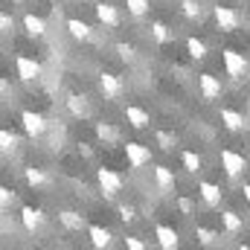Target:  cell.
<instances>
[{"mask_svg":"<svg viewBox=\"0 0 250 250\" xmlns=\"http://www.w3.org/2000/svg\"><path fill=\"white\" fill-rule=\"evenodd\" d=\"M12 3H26V0H12Z\"/></svg>","mask_w":250,"mask_h":250,"instance_id":"ab89813d","label":"cell"},{"mask_svg":"<svg viewBox=\"0 0 250 250\" xmlns=\"http://www.w3.org/2000/svg\"><path fill=\"white\" fill-rule=\"evenodd\" d=\"M15 70H18V76H21L23 82H35V79L41 76V64L35 62L32 56H18V59H15Z\"/></svg>","mask_w":250,"mask_h":250,"instance_id":"8fae6325","label":"cell"},{"mask_svg":"<svg viewBox=\"0 0 250 250\" xmlns=\"http://www.w3.org/2000/svg\"><path fill=\"white\" fill-rule=\"evenodd\" d=\"M181 12H184L187 21H201V18H204V6H201V0H181Z\"/></svg>","mask_w":250,"mask_h":250,"instance_id":"4316f807","label":"cell"},{"mask_svg":"<svg viewBox=\"0 0 250 250\" xmlns=\"http://www.w3.org/2000/svg\"><path fill=\"white\" fill-rule=\"evenodd\" d=\"M221 62H224V70H227V76H233V79H242L245 73L250 70V62L242 56V53H236V50H221Z\"/></svg>","mask_w":250,"mask_h":250,"instance_id":"3957f363","label":"cell"},{"mask_svg":"<svg viewBox=\"0 0 250 250\" xmlns=\"http://www.w3.org/2000/svg\"><path fill=\"white\" fill-rule=\"evenodd\" d=\"M93 12H96V21L102 23V26H108V29H117L120 23H123V18H120V9L114 6V3H96L93 6Z\"/></svg>","mask_w":250,"mask_h":250,"instance_id":"ba28073f","label":"cell"},{"mask_svg":"<svg viewBox=\"0 0 250 250\" xmlns=\"http://www.w3.org/2000/svg\"><path fill=\"white\" fill-rule=\"evenodd\" d=\"M117 212H120V221H125V224H134V221H137V209H134L131 204H120Z\"/></svg>","mask_w":250,"mask_h":250,"instance_id":"836d02e7","label":"cell"},{"mask_svg":"<svg viewBox=\"0 0 250 250\" xmlns=\"http://www.w3.org/2000/svg\"><path fill=\"white\" fill-rule=\"evenodd\" d=\"M248 38H250V26H248Z\"/></svg>","mask_w":250,"mask_h":250,"instance_id":"60d3db41","label":"cell"},{"mask_svg":"<svg viewBox=\"0 0 250 250\" xmlns=\"http://www.w3.org/2000/svg\"><path fill=\"white\" fill-rule=\"evenodd\" d=\"M23 181H26V187L32 189H41L50 184V178H47V172L44 169H38V166H26L23 169Z\"/></svg>","mask_w":250,"mask_h":250,"instance_id":"44dd1931","label":"cell"},{"mask_svg":"<svg viewBox=\"0 0 250 250\" xmlns=\"http://www.w3.org/2000/svg\"><path fill=\"white\" fill-rule=\"evenodd\" d=\"M93 134H96V140H99V143H105V146H111V143H117V140H120V131H117L111 123H96V125H93Z\"/></svg>","mask_w":250,"mask_h":250,"instance_id":"7402d4cb","label":"cell"},{"mask_svg":"<svg viewBox=\"0 0 250 250\" xmlns=\"http://www.w3.org/2000/svg\"><path fill=\"white\" fill-rule=\"evenodd\" d=\"M221 221H224V230H227V233H242V227H245L242 215L233 212V209H224V212H221Z\"/></svg>","mask_w":250,"mask_h":250,"instance_id":"484cf974","label":"cell"},{"mask_svg":"<svg viewBox=\"0 0 250 250\" xmlns=\"http://www.w3.org/2000/svg\"><path fill=\"white\" fill-rule=\"evenodd\" d=\"M87 236H90V245L93 248H111V242H114V233L108 227H99V224H90L87 227Z\"/></svg>","mask_w":250,"mask_h":250,"instance_id":"e0dca14e","label":"cell"},{"mask_svg":"<svg viewBox=\"0 0 250 250\" xmlns=\"http://www.w3.org/2000/svg\"><path fill=\"white\" fill-rule=\"evenodd\" d=\"M15 148H18V137H15L9 128H3V131H0V151H3V154H12Z\"/></svg>","mask_w":250,"mask_h":250,"instance_id":"4dcf8cb0","label":"cell"},{"mask_svg":"<svg viewBox=\"0 0 250 250\" xmlns=\"http://www.w3.org/2000/svg\"><path fill=\"white\" fill-rule=\"evenodd\" d=\"M212 18H215V23H218V29L221 32H236L239 29V23H242V15L233 9V6H212Z\"/></svg>","mask_w":250,"mask_h":250,"instance_id":"7a4b0ae2","label":"cell"},{"mask_svg":"<svg viewBox=\"0 0 250 250\" xmlns=\"http://www.w3.org/2000/svg\"><path fill=\"white\" fill-rule=\"evenodd\" d=\"M67 32H70V38H76V41H90V35H93L90 23H84L82 18H67Z\"/></svg>","mask_w":250,"mask_h":250,"instance_id":"2e32d148","label":"cell"},{"mask_svg":"<svg viewBox=\"0 0 250 250\" xmlns=\"http://www.w3.org/2000/svg\"><path fill=\"white\" fill-rule=\"evenodd\" d=\"M181 163H184V169H187L189 175H201V169H204L201 154H198V151H189V148L181 154Z\"/></svg>","mask_w":250,"mask_h":250,"instance_id":"cb8c5ba5","label":"cell"},{"mask_svg":"<svg viewBox=\"0 0 250 250\" xmlns=\"http://www.w3.org/2000/svg\"><path fill=\"white\" fill-rule=\"evenodd\" d=\"M96 181H99V189H102V195L111 201V198H117L120 192L125 189V178L120 172H114V169H96Z\"/></svg>","mask_w":250,"mask_h":250,"instance_id":"6da1fadb","label":"cell"},{"mask_svg":"<svg viewBox=\"0 0 250 250\" xmlns=\"http://www.w3.org/2000/svg\"><path fill=\"white\" fill-rule=\"evenodd\" d=\"M59 221H62L64 230H70V233H79V230L84 227V215L76 212V209H62V212H59Z\"/></svg>","mask_w":250,"mask_h":250,"instance_id":"ffe728a7","label":"cell"},{"mask_svg":"<svg viewBox=\"0 0 250 250\" xmlns=\"http://www.w3.org/2000/svg\"><path fill=\"white\" fill-rule=\"evenodd\" d=\"M0 29H3V32H12V18H9V12L0 15Z\"/></svg>","mask_w":250,"mask_h":250,"instance_id":"74e56055","label":"cell"},{"mask_svg":"<svg viewBox=\"0 0 250 250\" xmlns=\"http://www.w3.org/2000/svg\"><path fill=\"white\" fill-rule=\"evenodd\" d=\"M64 105H67V114L76 117V120H87L90 117V102H87L84 93H70L64 99Z\"/></svg>","mask_w":250,"mask_h":250,"instance_id":"30bf717a","label":"cell"},{"mask_svg":"<svg viewBox=\"0 0 250 250\" xmlns=\"http://www.w3.org/2000/svg\"><path fill=\"white\" fill-rule=\"evenodd\" d=\"M125 123L131 125V128H137V131H143V128H148V123H151V117H148V111L146 108H140V105H128L123 111Z\"/></svg>","mask_w":250,"mask_h":250,"instance_id":"4fadbf2b","label":"cell"},{"mask_svg":"<svg viewBox=\"0 0 250 250\" xmlns=\"http://www.w3.org/2000/svg\"><path fill=\"white\" fill-rule=\"evenodd\" d=\"M218 117H221L224 128H230V131H242V128H245V117H242L239 111H233V108H221Z\"/></svg>","mask_w":250,"mask_h":250,"instance_id":"603a6c76","label":"cell"},{"mask_svg":"<svg viewBox=\"0 0 250 250\" xmlns=\"http://www.w3.org/2000/svg\"><path fill=\"white\" fill-rule=\"evenodd\" d=\"M242 192H245V201L250 204V184H245V187H242Z\"/></svg>","mask_w":250,"mask_h":250,"instance_id":"f35d334b","label":"cell"},{"mask_svg":"<svg viewBox=\"0 0 250 250\" xmlns=\"http://www.w3.org/2000/svg\"><path fill=\"white\" fill-rule=\"evenodd\" d=\"M154 236H157V245H160L163 250H175L178 245H181L178 230L169 227V224H157V227H154Z\"/></svg>","mask_w":250,"mask_h":250,"instance_id":"5bb4252c","label":"cell"},{"mask_svg":"<svg viewBox=\"0 0 250 250\" xmlns=\"http://www.w3.org/2000/svg\"><path fill=\"white\" fill-rule=\"evenodd\" d=\"M198 195L204 198L207 207H218L221 204V187L212 181H198Z\"/></svg>","mask_w":250,"mask_h":250,"instance_id":"9a60e30c","label":"cell"},{"mask_svg":"<svg viewBox=\"0 0 250 250\" xmlns=\"http://www.w3.org/2000/svg\"><path fill=\"white\" fill-rule=\"evenodd\" d=\"M198 90H201V99H207V102H215L218 96H221V82L212 76V73H198Z\"/></svg>","mask_w":250,"mask_h":250,"instance_id":"9c48e42d","label":"cell"},{"mask_svg":"<svg viewBox=\"0 0 250 250\" xmlns=\"http://www.w3.org/2000/svg\"><path fill=\"white\" fill-rule=\"evenodd\" d=\"M99 93L105 96V99H120L125 93V84H123V79L117 76V73H108V70H102L99 73Z\"/></svg>","mask_w":250,"mask_h":250,"instance_id":"5b68a950","label":"cell"},{"mask_svg":"<svg viewBox=\"0 0 250 250\" xmlns=\"http://www.w3.org/2000/svg\"><path fill=\"white\" fill-rule=\"evenodd\" d=\"M154 140H157V146H160L163 151H172V148L178 146V137H175L172 131H163V128H160V131H154Z\"/></svg>","mask_w":250,"mask_h":250,"instance_id":"f1b7e54d","label":"cell"},{"mask_svg":"<svg viewBox=\"0 0 250 250\" xmlns=\"http://www.w3.org/2000/svg\"><path fill=\"white\" fill-rule=\"evenodd\" d=\"M114 50H117L120 62H125V64H134V62H137V47H134V44H125V41H120Z\"/></svg>","mask_w":250,"mask_h":250,"instance_id":"f546056e","label":"cell"},{"mask_svg":"<svg viewBox=\"0 0 250 250\" xmlns=\"http://www.w3.org/2000/svg\"><path fill=\"white\" fill-rule=\"evenodd\" d=\"M187 53H189V59H195V62H204V59H207V44H204L201 38L189 35V38H187Z\"/></svg>","mask_w":250,"mask_h":250,"instance_id":"d4e9b609","label":"cell"},{"mask_svg":"<svg viewBox=\"0 0 250 250\" xmlns=\"http://www.w3.org/2000/svg\"><path fill=\"white\" fill-rule=\"evenodd\" d=\"M123 151H125V160H128L131 169H143L146 163H151V151L143 143H125Z\"/></svg>","mask_w":250,"mask_h":250,"instance_id":"52a82bcc","label":"cell"},{"mask_svg":"<svg viewBox=\"0 0 250 250\" xmlns=\"http://www.w3.org/2000/svg\"><path fill=\"white\" fill-rule=\"evenodd\" d=\"M178 209H181L184 215H192V212H195V204H192L189 198H178Z\"/></svg>","mask_w":250,"mask_h":250,"instance_id":"d590c367","label":"cell"},{"mask_svg":"<svg viewBox=\"0 0 250 250\" xmlns=\"http://www.w3.org/2000/svg\"><path fill=\"white\" fill-rule=\"evenodd\" d=\"M12 201H15V189L0 187V207H3V209H9V207H12Z\"/></svg>","mask_w":250,"mask_h":250,"instance_id":"e575fe53","label":"cell"},{"mask_svg":"<svg viewBox=\"0 0 250 250\" xmlns=\"http://www.w3.org/2000/svg\"><path fill=\"white\" fill-rule=\"evenodd\" d=\"M154 184H157L160 192H172L178 181H175V172L169 166H154Z\"/></svg>","mask_w":250,"mask_h":250,"instance_id":"d6986e66","label":"cell"},{"mask_svg":"<svg viewBox=\"0 0 250 250\" xmlns=\"http://www.w3.org/2000/svg\"><path fill=\"white\" fill-rule=\"evenodd\" d=\"M218 163H221V169H224L230 178H239V175L248 169V160H245V154H239V151H233V148H221V154H218Z\"/></svg>","mask_w":250,"mask_h":250,"instance_id":"277c9868","label":"cell"},{"mask_svg":"<svg viewBox=\"0 0 250 250\" xmlns=\"http://www.w3.org/2000/svg\"><path fill=\"white\" fill-rule=\"evenodd\" d=\"M21 224L26 233H38L44 227V212L38 207H21Z\"/></svg>","mask_w":250,"mask_h":250,"instance_id":"7c38bea8","label":"cell"},{"mask_svg":"<svg viewBox=\"0 0 250 250\" xmlns=\"http://www.w3.org/2000/svg\"><path fill=\"white\" fill-rule=\"evenodd\" d=\"M23 29L29 38H41V35H47V21L29 12V15H23Z\"/></svg>","mask_w":250,"mask_h":250,"instance_id":"ac0fdd59","label":"cell"},{"mask_svg":"<svg viewBox=\"0 0 250 250\" xmlns=\"http://www.w3.org/2000/svg\"><path fill=\"white\" fill-rule=\"evenodd\" d=\"M151 38H154L157 44H169V41H172V29H169L163 21H154V23H151Z\"/></svg>","mask_w":250,"mask_h":250,"instance_id":"83f0119b","label":"cell"},{"mask_svg":"<svg viewBox=\"0 0 250 250\" xmlns=\"http://www.w3.org/2000/svg\"><path fill=\"white\" fill-rule=\"evenodd\" d=\"M125 6H128V12L134 18H143L148 12V0H125Z\"/></svg>","mask_w":250,"mask_h":250,"instance_id":"d6a6232c","label":"cell"},{"mask_svg":"<svg viewBox=\"0 0 250 250\" xmlns=\"http://www.w3.org/2000/svg\"><path fill=\"white\" fill-rule=\"evenodd\" d=\"M125 248H131V250H143L146 245H143V242H140L137 236H128V239H125Z\"/></svg>","mask_w":250,"mask_h":250,"instance_id":"8d00e7d4","label":"cell"},{"mask_svg":"<svg viewBox=\"0 0 250 250\" xmlns=\"http://www.w3.org/2000/svg\"><path fill=\"white\" fill-rule=\"evenodd\" d=\"M21 125H23V131L32 137V140H38V137H44L47 134V117L44 114H38V111H21Z\"/></svg>","mask_w":250,"mask_h":250,"instance_id":"8992f818","label":"cell"},{"mask_svg":"<svg viewBox=\"0 0 250 250\" xmlns=\"http://www.w3.org/2000/svg\"><path fill=\"white\" fill-rule=\"evenodd\" d=\"M195 236H198V242L201 245H215L221 236L215 233V230H209V227H195Z\"/></svg>","mask_w":250,"mask_h":250,"instance_id":"1f68e13d","label":"cell"}]
</instances>
